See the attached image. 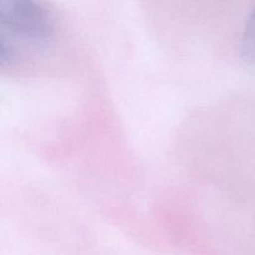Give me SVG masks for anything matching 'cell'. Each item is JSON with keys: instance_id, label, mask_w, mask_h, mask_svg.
<instances>
[{"instance_id": "1", "label": "cell", "mask_w": 255, "mask_h": 255, "mask_svg": "<svg viewBox=\"0 0 255 255\" xmlns=\"http://www.w3.org/2000/svg\"><path fill=\"white\" fill-rule=\"evenodd\" d=\"M55 36L50 10L32 0L0 2V62L2 67L19 61L24 51L46 49Z\"/></svg>"}, {"instance_id": "2", "label": "cell", "mask_w": 255, "mask_h": 255, "mask_svg": "<svg viewBox=\"0 0 255 255\" xmlns=\"http://www.w3.org/2000/svg\"><path fill=\"white\" fill-rule=\"evenodd\" d=\"M241 54L244 61L255 65V7L244 26L241 42Z\"/></svg>"}]
</instances>
